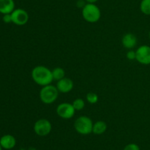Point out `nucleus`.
I'll use <instances>...</instances> for the list:
<instances>
[{"instance_id": "f257e3e1", "label": "nucleus", "mask_w": 150, "mask_h": 150, "mask_svg": "<svg viewBox=\"0 0 150 150\" xmlns=\"http://www.w3.org/2000/svg\"><path fill=\"white\" fill-rule=\"evenodd\" d=\"M32 78L34 82L41 86L51 85L54 80L52 71L44 66H38L32 71Z\"/></svg>"}, {"instance_id": "f03ea898", "label": "nucleus", "mask_w": 150, "mask_h": 150, "mask_svg": "<svg viewBox=\"0 0 150 150\" xmlns=\"http://www.w3.org/2000/svg\"><path fill=\"white\" fill-rule=\"evenodd\" d=\"M82 16L89 23H96L101 17V11L95 4L86 3L82 8Z\"/></svg>"}, {"instance_id": "7ed1b4c3", "label": "nucleus", "mask_w": 150, "mask_h": 150, "mask_svg": "<svg viewBox=\"0 0 150 150\" xmlns=\"http://www.w3.org/2000/svg\"><path fill=\"white\" fill-rule=\"evenodd\" d=\"M59 96V91L57 87L52 85L43 86L40 91V99L45 104L54 103Z\"/></svg>"}, {"instance_id": "20e7f679", "label": "nucleus", "mask_w": 150, "mask_h": 150, "mask_svg": "<svg viewBox=\"0 0 150 150\" xmlns=\"http://www.w3.org/2000/svg\"><path fill=\"white\" fill-rule=\"evenodd\" d=\"M93 124V122L90 118L86 116H81L75 121L74 128L78 133L86 135L92 132Z\"/></svg>"}, {"instance_id": "39448f33", "label": "nucleus", "mask_w": 150, "mask_h": 150, "mask_svg": "<svg viewBox=\"0 0 150 150\" xmlns=\"http://www.w3.org/2000/svg\"><path fill=\"white\" fill-rule=\"evenodd\" d=\"M52 130L51 121L46 119H38L34 124V131L38 135L44 137L50 134Z\"/></svg>"}, {"instance_id": "423d86ee", "label": "nucleus", "mask_w": 150, "mask_h": 150, "mask_svg": "<svg viewBox=\"0 0 150 150\" xmlns=\"http://www.w3.org/2000/svg\"><path fill=\"white\" fill-rule=\"evenodd\" d=\"M76 110L73 104L68 102H63L59 104L57 107V113L63 119H70L73 117Z\"/></svg>"}, {"instance_id": "0eeeda50", "label": "nucleus", "mask_w": 150, "mask_h": 150, "mask_svg": "<svg viewBox=\"0 0 150 150\" xmlns=\"http://www.w3.org/2000/svg\"><path fill=\"white\" fill-rule=\"evenodd\" d=\"M12 23L18 26H23L28 22L29 19V13L21 8L15 9L11 13Z\"/></svg>"}, {"instance_id": "6e6552de", "label": "nucleus", "mask_w": 150, "mask_h": 150, "mask_svg": "<svg viewBox=\"0 0 150 150\" xmlns=\"http://www.w3.org/2000/svg\"><path fill=\"white\" fill-rule=\"evenodd\" d=\"M136 60L142 65L150 64V46L142 45L136 51Z\"/></svg>"}, {"instance_id": "1a4fd4ad", "label": "nucleus", "mask_w": 150, "mask_h": 150, "mask_svg": "<svg viewBox=\"0 0 150 150\" xmlns=\"http://www.w3.org/2000/svg\"><path fill=\"white\" fill-rule=\"evenodd\" d=\"M73 86H74V83L71 79L64 77L63 79H60L57 82L56 87L58 89L59 92L67 94V93L70 92L73 90Z\"/></svg>"}, {"instance_id": "9d476101", "label": "nucleus", "mask_w": 150, "mask_h": 150, "mask_svg": "<svg viewBox=\"0 0 150 150\" xmlns=\"http://www.w3.org/2000/svg\"><path fill=\"white\" fill-rule=\"evenodd\" d=\"M16 144V140L13 135L7 134L0 138V145L4 149H11Z\"/></svg>"}, {"instance_id": "9b49d317", "label": "nucleus", "mask_w": 150, "mask_h": 150, "mask_svg": "<svg viewBox=\"0 0 150 150\" xmlns=\"http://www.w3.org/2000/svg\"><path fill=\"white\" fill-rule=\"evenodd\" d=\"M122 43L125 48L132 49L137 44V38L133 33H126L122 38Z\"/></svg>"}, {"instance_id": "f8f14e48", "label": "nucleus", "mask_w": 150, "mask_h": 150, "mask_svg": "<svg viewBox=\"0 0 150 150\" xmlns=\"http://www.w3.org/2000/svg\"><path fill=\"white\" fill-rule=\"evenodd\" d=\"M15 10L14 0H0V13L10 14Z\"/></svg>"}, {"instance_id": "ddd939ff", "label": "nucleus", "mask_w": 150, "mask_h": 150, "mask_svg": "<svg viewBox=\"0 0 150 150\" xmlns=\"http://www.w3.org/2000/svg\"><path fill=\"white\" fill-rule=\"evenodd\" d=\"M107 124L103 121H98L93 124L92 132L95 135H102L106 131Z\"/></svg>"}, {"instance_id": "4468645a", "label": "nucleus", "mask_w": 150, "mask_h": 150, "mask_svg": "<svg viewBox=\"0 0 150 150\" xmlns=\"http://www.w3.org/2000/svg\"><path fill=\"white\" fill-rule=\"evenodd\" d=\"M52 75L53 78L55 80H60V79H63L65 75V71L64 69L61 67H56L52 70Z\"/></svg>"}, {"instance_id": "2eb2a0df", "label": "nucleus", "mask_w": 150, "mask_h": 150, "mask_svg": "<svg viewBox=\"0 0 150 150\" xmlns=\"http://www.w3.org/2000/svg\"><path fill=\"white\" fill-rule=\"evenodd\" d=\"M140 10L144 15H150V0H142L140 4Z\"/></svg>"}, {"instance_id": "dca6fc26", "label": "nucleus", "mask_w": 150, "mask_h": 150, "mask_svg": "<svg viewBox=\"0 0 150 150\" xmlns=\"http://www.w3.org/2000/svg\"><path fill=\"white\" fill-rule=\"evenodd\" d=\"M73 107L75 108L76 110H81L84 108L85 107V102L82 99L78 98L76 99H75L73 101V102L72 103Z\"/></svg>"}, {"instance_id": "f3484780", "label": "nucleus", "mask_w": 150, "mask_h": 150, "mask_svg": "<svg viewBox=\"0 0 150 150\" xmlns=\"http://www.w3.org/2000/svg\"><path fill=\"white\" fill-rule=\"evenodd\" d=\"M86 100H87L89 104H96L97 102L98 101V94H95V93H92V92H89L86 94Z\"/></svg>"}, {"instance_id": "a211bd4d", "label": "nucleus", "mask_w": 150, "mask_h": 150, "mask_svg": "<svg viewBox=\"0 0 150 150\" xmlns=\"http://www.w3.org/2000/svg\"><path fill=\"white\" fill-rule=\"evenodd\" d=\"M124 150H140V147L138 144H134V143H131L125 146Z\"/></svg>"}, {"instance_id": "6ab92c4d", "label": "nucleus", "mask_w": 150, "mask_h": 150, "mask_svg": "<svg viewBox=\"0 0 150 150\" xmlns=\"http://www.w3.org/2000/svg\"><path fill=\"white\" fill-rule=\"evenodd\" d=\"M126 57H127V58L130 60H136V51L130 50V51H127V54H126Z\"/></svg>"}, {"instance_id": "aec40b11", "label": "nucleus", "mask_w": 150, "mask_h": 150, "mask_svg": "<svg viewBox=\"0 0 150 150\" xmlns=\"http://www.w3.org/2000/svg\"><path fill=\"white\" fill-rule=\"evenodd\" d=\"M3 21L5 24H10L12 22V16L11 13L10 14H4L3 15L2 17Z\"/></svg>"}, {"instance_id": "412c9836", "label": "nucleus", "mask_w": 150, "mask_h": 150, "mask_svg": "<svg viewBox=\"0 0 150 150\" xmlns=\"http://www.w3.org/2000/svg\"><path fill=\"white\" fill-rule=\"evenodd\" d=\"M86 2L85 0H78V1L76 2L78 7H80V8H83L85 5H86Z\"/></svg>"}, {"instance_id": "4be33fe9", "label": "nucleus", "mask_w": 150, "mask_h": 150, "mask_svg": "<svg viewBox=\"0 0 150 150\" xmlns=\"http://www.w3.org/2000/svg\"><path fill=\"white\" fill-rule=\"evenodd\" d=\"M86 3H89V4H95L98 0H85Z\"/></svg>"}, {"instance_id": "5701e85b", "label": "nucleus", "mask_w": 150, "mask_h": 150, "mask_svg": "<svg viewBox=\"0 0 150 150\" xmlns=\"http://www.w3.org/2000/svg\"><path fill=\"white\" fill-rule=\"evenodd\" d=\"M0 150H2V147H1V145H0Z\"/></svg>"}, {"instance_id": "b1692460", "label": "nucleus", "mask_w": 150, "mask_h": 150, "mask_svg": "<svg viewBox=\"0 0 150 150\" xmlns=\"http://www.w3.org/2000/svg\"><path fill=\"white\" fill-rule=\"evenodd\" d=\"M149 40H150V31H149Z\"/></svg>"}]
</instances>
